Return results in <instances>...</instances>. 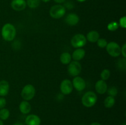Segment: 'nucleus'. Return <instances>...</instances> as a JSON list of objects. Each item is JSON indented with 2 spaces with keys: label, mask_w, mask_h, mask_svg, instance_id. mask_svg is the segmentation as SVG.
<instances>
[{
  "label": "nucleus",
  "mask_w": 126,
  "mask_h": 125,
  "mask_svg": "<svg viewBox=\"0 0 126 125\" xmlns=\"http://www.w3.org/2000/svg\"><path fill=\"white\" fill-rule=\"evenodd\" d=\"M41 118L36 115L31 114L25 118V124L27 125H40Z\"/></svg>",
  "instance_id": "ddd939ff"
},
{
  "label": "nucleus",
  "mask_w": 126,
  "mask_h": 125,
  "mask_svg": "<svg viewBox=\"0 0 126 125\" xmlns=\"http://www.w3.org/2000/svg\"><path fill=\"white\" fill-rule=\"evenodd\" d=\"M36 89L34 86L31 84L26 85L21 91V96L24 100H30L34 97Z\"/></svg>",
  "instance_id": "20e7f679"
},
{
  "label": "nucleus",
  "mask_w": 126,
  "mask_h": 125,
  "mask_svg": "<svg viewBox=\"0 0 126 125\" xmlns=\"http://www.w3.org/2000/svg\"><path fill=\"white\" fill-rule=\"evenodd\" d=\"M123 125H126V123H123Z\"/></svg>",
  "instance_id": "e433bc0d"
},
{
  "label": "nucleus",
  "mask_w": 126,
  "mask_h": 125,
  "mask_svg": "<svg viewBox=\"0 0 126 125\" xmlns=\"http://www.w3.org/2000/svg\"><path fill=\"white\" fill-rule=\"evenodd\" d=\"M6 105V100L4 97H0V109H3Z\"/></svg>",
  "instance_id": "c85d7f7f"
},
{
  "label": "nucleus",
  "mask_w": 126,
  "mask_h": 125,
  "mask_svg": "<svg viewBox=\"0 0 126 125\" xmlns=\"http://www.w3.org/2000/svg\"><path fill=\"white\" fill-rule=\"evenodd\" d=\"M14 125H23L22 123H20V122H17V123H16L14 124Z\"/></svg>",
  "instance_id": "473e14b6"
},
{
  "label": "nucleus",
  "mask_w": 126,
  "mask_h": 125,
  "mask_svg": "<svg viewBox=\"0 0 126 125\" xmlns=\"http://www.w3.org/2000/svg\"><path fill=\"white\" fill-rule=\"evenodd\" d=\"M50 17L55 19H59L63 17L66 13V9L61 4H56L51 7L49 11Z\"/></svg>",
  "instance_id": "7ed1b4c3"
},
{
  "label": "nucleus",
  "mask_w": 126,
  "mask_h": 125,
  "mask_svg": "<svg viewBox=\"0 0 126 125\" xmlns=\"http://www.w3.org/2000/svg\"><path fill=\"white\" fill-rule=\"evenodd\" d=\"M60 91L64 95L71 94L73 89L72 82L68 79H65L61 82L60 85Z\"/></svg>",
  "instance_id": "6e6552de"
},
{
  "label": "nucleus",
  "mask_w": 126,
  "mask_h": 125,
  "mask_svg": "<svg viewBox=\"0 0 126 125\" xmlns=\"http://www.w3.org/2000/svg\"></svg>",
  "instance_id": "4c0bfd02"
},
{
  "label": "nucleus",
  "mask_w": 126,
  "mask_h": 125,
  "mask_svg": "<svg viewBox=\"0 0 126 125\" xmlns=\"http://www.w3.org/2000/svg\"><path fill=\"white\" fill-rule=\"evenodd\" d=\"M117 66L118 68L121 70H125L126 68V60L125 58L122 59H119L117 62Z\"/></svg>",
  "instance_id": "b1692460"
},
{
  "label": "nucleus",
  "mask_w": 126,
  "mask_h": 125,
  "mask_svg": "<svg viewBox=\"0 0 126 125\" xmlns=\"http://www.w3.org/2000/svg\"><path fill=\"white\" fill-rule=\"evenodd\" d=\"M16 29L11 23H6L1 29V36L4 40L7 42L12 41L16 36Z\"/></svg>",
  "instance_id": "f257e3e1"
},
{
  "label": "nucleus",
  "mask_w": 126,
  "mask_h": 125,
  "mask_svg": "<svg viewBox=\"0 0 126 125\" xmlns=\"http://www.w3.org/2000/svg\"><path fill=\"white\" fill-rule=\"evenodd\" d=\"M105 48L108 53L112 57H118L121 54V48L116 42H110L108 43Z\"/></svg>",
  "instance_id": "39448f33"
},
{
  "label": "nucleus",
  "mask_w": 126,
  "mask_h": 125,
  "mask_svg": "<svg viewBox=\"0 0 126 125\" xmlns=\"http://www.w3.org/2000/svg\"><path fill=\"white\" fill-rule=\"evenodd\" d=\"M41 1H42L43 2H49L50 0H41Z\"/></svg>",
  "instance_id": "72a5a7b5"
},
{
  "label": "nucleus",
  "mask_w": 126,
  "mask_h": 125,
  "mask_svg": "<svg viewBox=\"0 0 126 125\" xmlns=\"http://www.w3.org/2000/svg\"><path fill=\"white\" fill-rule=\"evenodd\" d=\"M115 102L116 99L114 98V97L109 96L107 97L105 99L104 105L106 108L110 109V108H111L114 106V105L115 104Z\"/></svg>",
  "instance_id": "6ab92c4d"
},
{
  "label": "nucleus",
  "mask_w": 126,
  "mask_h": 125,
  "mask_svg": "<svg viewBox=\"0 0 126 125\" xmlns=\"http://www.w3.org/2000/svg\"><path fill=\"white\" fill-rule=\"evenodd\" d=\"M119 23L117 22H111L107 25V28L110 31H114L119 28Z\"/></svg>",
  "instance_id": "5701e85b"
},
{
  "label": "nucleus",
  "mask_w": 126,
  "mask_h": 125,
  "mask_svg": "<svg viewBox=\"0 0 126 125\" xmlns=\"http://www.w3.org/2000/svg\"><path fill=\"white\" fill-rule=\"evenodd\" d=\"M85 55H86V51L82 48H78L73 51L71 57L75 61H79L82 60L84 58Z\"/></svg>",
  "instance_id": "2eb2a0df"
},
{
  "label": "nucleus",
  "mask_w": 126,
  "mask_h": 125,
  "mask_svg": "<svg viewBox=\"0 0 126 125\" xmlns=\"http://www.w3.org/2000/svg\"><path fill=\"white\" fill-rule=\"evenodd\" d=\"M119 26H120L121 28H126V17L124 16V17H121L119 20Z\"/></svg>",
  "instance_id": "bb28decb"
},
{
  "label": "nucleus",
  "mask_w": 126,
  "mask_h": 125,
  "mask_svg": "<svg viewBox=\"0 0 126 125\" xmlns=\"http://www.w3.org/2000/svg\"><path fill=\"white\" fill-rule=\"evenodd\" d=\"M0 125H4L3 121H2L1 120H0Z\"/></svg>",
  "instance_id": "c9c22d12"
},
{
  "label": "nucleus",
  "mask_w": 126,
  "mask_h": 125,
  "mask_svg": "<svg viewBox=\"0 0 126 125\" xmlns=\"http://www.w3.org/2000/svg\"><path fill=\"white\" fill-rule=\"evenodd\" d=\"M81 101L84 106L91 108L97 102V96L94 91H87L82 96Z\"/></svg>",
  "instance_id": "f03ea898"
},
{
  "label": "nucleus",
  "mask_w": 126,
  "mask_h": 125,
  "mask_svg": "<svg viewBox=\"0 0 126 125\" xmlns=\"http://www.w3.org/2000/svg\"><path fill=\"white\" fill-rule=\"evenodd\" d=\"M65 22L70 26H75L79 22V17L75 13H70L67 15L65 19Z\"/></svg>",
  "instance_id": "f8f14e48"
},
{
  "label": "nucleus",
  "mask_w": 126,
  "mask_h": 125,
  "mask_svg": "<svg viewBox=\"0 0 126 125\" xmlns=\"http://www.w3.org/2000/svg\"><path fill=\"white\" fill-rule=\"evenodd\" d=\"M81 70H82V66L78 61H71L68 64V72L71 76L73 77L78 76V75L81 73Z\"/></svg>",
  "instance_id": "0eeeda50"
},
{
  "label": "nucleus",
  "mask_w": 126,
  "mask_h": 125,
  "mask_svg": "<svg viewBox=\"0 0 126 125\" xmlns=\"http://www.w3.org/2000/svg\"><path fill=\"white\" fill-rule=\"evenodd\" d=\"M86 39L92 43L97 42L98 39L100 38V34L97 31H91L89 32L86 37Z\"/></svg>",
  "instance_id": "f3484780"
},
{
  "label": "nucleus",
  "mask_w": 126,
  "mask_h": 125,
  "mask_svg": "<svg viewBox=\"0 0 126 125\" xmlns=\"http://www.w3.org/2000/svg\"><path fill=\"white\" fill-rule=\"evenodd\" d=\"M95 88L97 93L100 94H103L107 91L108 85L105 81L103 80H99L96 82L95 85Z\"/></svg>",
  "instance_id": "9b49d317"
},
{
  "label": "nucleus",
  "mask_w": 126,
  "mask_h": 125,
  "mask_svg": "<svg viewBox=\"0 0 126 125\" xmlns=\"http://www.w3.org/2000/svg\"><path fill=\"white\" fill-rule=\"evenodd\" d=\"M77 1L79 2H84V1H86V0H77Z\"/></svg>",
  "instance_id": "f704fd0d"
},
{
  "label": "nucleus",
  "mask_w": 126,
  "mask_h": 125,
  "mask_svg": "<svg viewBox=\"0 0 126 125\" xmlns=\"http://www.w3.org/2000/svg\"><path fill=\"white\" fill-rule=\"evenodd\" d=\"M27 5L31 9H36L41 4V0H27Z\"/></svg>",
  "instance_id": "412c9836"
},
{
  "label": "nucleus",
  "mask_w": 126,
  "mask_h": 125,
  "mask_svg": "<svg viewBox=\"0 0 126 125\" xmlns=\"http://www.w3.org/2000/svg\"><path fill=\"white\" fill-rule=\"evenodd\" d=\"M19 110L22 113L25 115L29 113L32 110L31 104L27 100H23L19 105Z\"/></svg>",
  "instance_id": "dca6fc26"
},
{
  "label": "nucleus",
  "mask_w": 126,
  "mask_h": 125,
  "mask_svg": "<svg viewBox=\"0 0 126 125\" xmlns=\"http://www.w3.org/2000/svg\"><path fill=\"white\" fill-rule=\"evenodd\" d=\"M87 42L86 36L82 34H76L71 38V44L74 48L78 49L84 46Z\"/></svg>",
  "instance_id": "423d86ee"
},
{
  "label": "nucleus",
  "mask_w": 126,
  "mask_h": 125,
  "mask_svg": "<svg viewBox=\"0 0 126 125\" xmlns=\"http://www.w3.org/2000/svg\"><path fill=\"white\" fill-rule=\"evenodd\" d=\"M71 60H72V57H71V55L70 53L64 52L62 53L60 55V62L63 64H68L71 61Z\"/></svg>",
  "instance_id": "a211bd4d"
},
{
  "label": "nucleus",
  "mask_w": 126,
  "mask_h": 125,
  "mask_svg": "<svg viewBox=\"0 0 126 125\" xmlns=\"http://www.w3.org/2000/svg\"><path fill=\"white\" fill-rule=\"evenodd\" d=\"M107 91L109 96L113 97H115L118 93V90L116 87H111L109 89H107Z\"/></svg>",
  "instance_id": "a878e982"
},
{
  "label": "nucleus",
  "mask_w": 126,
  "mask_h": 125,
  "mask_svg": "<svg viewBox=\"0 0 126 125\" xmlns=\"http://www.w3.org/2000/svg\"><path fill=\"white\" fill-rule=\"evenodd\" d=\"M97 45L100 48H105L107 47V44H108V42L105 39H103V38H99L98 39V40L97 41Z\"/></svg>",
  "instance_id": "393cba45"
},
{
  "label": "nucleus",
  "mask_w": 126,
  "mask_h": 125,
  "mask_svg": "<svg viewBox=\"0 0 126 125\" xmlns=\"http://www.w3.org/2000/svg\"><path fill=\"white\" fill-rule=\"evenodd\" d=\"M10 116V112L9 110L6 108L0 109V120L2 121L6 120L8 119V118Z\"/></svg>",
  "instance_id": "aec40b11"
},
{
  "label": "nucleus",
  "mask_w": 126,
  "mask_h": 125,
  "mask_svg": "<svg viewBox=\"0 0 126 125\" xmlns=\"http://www.w3.org/2000/svg\"><path fill=\"white\" fill-rule=\"evenodd\" d=\"M121 53L122 55H123V58H126V44H124L121 47Z\"/></svg>",
  "instance_id": "c756f323"
},
{
  "label": "nucleus",
  "mask_w": 126,
  "mask_h": 125,
  "mask_svg": "<svg viewBox=\"0 0 126 125\" xmlns=\"http://www.w3.org/2000/svg\"><path fill=\"white\" fill-rule=\"evenodd\" d=\"M11 5L14 11H22L27 7V2L25 0H12Z\"/></svg>",
  "instance_id": "9d476101"
},
{
  "label": "nucleus",
  "mask_w": 126,
  "mask_h": 125,
  "mask_svg": "<svg viewBox=\"0 0 126 125\" xmlns=\"http://www.w3.org/2000/svg\"><path fill=\"white\" fill-rule=\"evenodd\" d=\"M56 3L58 4H62L63 2H65L66 1V0H54Z\"/></svg>",
  "instance_id": "7c9ffc66"
},
{
  "label": "nucleus",
  "mask_w": 126,
  "mask_h": 125,
  "mask_svg": "<svg viewBox=\"0 0 126 125\" xmlns=\"http://www.w3.org/2000/svg\"><path fill=\"white\" fill-rule=\"evenodd\" d=\"M64 7L65 9H71L74 7V3L71 1H68L67 2H66L64 5Z\"/></svg>",
  "instance_id": "cd10ccee"
},
{
  "label": "nucleus",
  "mask_w": 126,
  "mask_h": 125,
  "mask_svg": "<svg viewBox=\"0 0 126 125\" xmlns=\"http://www.w3.org/2000/svg\"><path fill=\"white\" fill-rule=\"evenodd\" d=\"M9 83L7 81L2 80L0 81V96L4 97L8 94L9 91Z\"/></svg>",
  "instance_id": "4468645a"
},
{
  "label": "nucleus",
  "mask_w": 126,
  "mask_h": 125,
  "mask_svg": "<svg viewBox=\"0 0 126 125\" xmlns=\"http://www.w3.org/2000/svg\"><path fill=\"white\" fill-rule=\"evenodd\" d=\"M90 125H102L98 122H94V123H92Z\"/></svg>",
  "instance_id": "2f4dec72"
},
{
  "label": "nucleus",
  "mask_w": 126,
  "mask_h": 125,
  "mask_svg": "<svg viewBox=\"0 0 126 125\" xmlns=\"http://www.w3.org/2000/svg\"><path fill=\"white\" fill-rule=\"evenodd\" d=\"M110 75L111 72L110 71V70L107 69L103 70L100 74L101 80H103L104 81L107 80L110 78Z\"/></svg>",
  "instance_id": "4be33fe9"
},
{
  "label": "nucleus",
  "mask_w": 126,
  "mask_h": 125,
  "mask_svg": "<svg viewBox=\"0 0 126 125\" xmlns=\"http://www.w3.org/2000/svg\"><path fill=\"white\" fill-rule=\"evenodd\" d=\"M73 87L78 91H82L86 88V81L81 77L76 76L73 78L72 82Z\"/></svg>",
  "instance_id": "1a4fd4ad"
}]
</instances>
